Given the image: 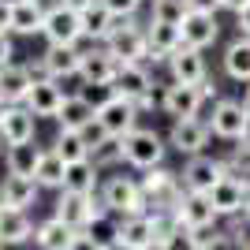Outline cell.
I'll return each instance as SVG.
<instances>
[{
    "label": "cell",
    "instance_id": "1",
    "mask_svg": "<svg viewBox=\"0 0 250 250\" xmlns=\"http://www.w3.org/2000/svg\"><path fill=\"white\" fill-rule=\"evenodd\" d=\"M168 138H161L153 127H135L131 135L120 138V153H124V165L146 172L153 165H165V153H168Z\"/></svg>",
    "mask_w": 250,
    "mask_h": 250
},
{
    "label": "cell",
    "instance_id": "2",
    "mask_svg": "<svg viewBox=\"0 0 250 250\" xmlns=\"http://www.w3.org/2000/svg\"><path fill=\"white\" fill-rule=\"evenodd\" d=\"M104 49L112 52L120 63H138V60H149V38H146V26H138L135 15L131 19H116L112 34L104 38Z\"/></svg>",
    "mask_w": 250,
    "mask_h": 250
},
{
    "label": "cell",
    "instance_id": "3",
    "mask_svg": "<svg viewBox=\"0 0 250 250\" xmlns=\"http://www.w3.org/2000/svg\"><path fill=\"white\" fill-rule=\"evenodd\" d=\"M101 202L116 217H131V213H149V202L142 194V183L131 176H108L101 187Z\"/></svg>",
    "mask_w": 250,
    "mask_h": 250
},
{
    "label": "cell",
    "instance_id": "4",
    "mask_svg": "<svg viewBox=\"0 0 250 250\" xmlns=\"http://www.w3.org/2000/svg\"><path fill=\"white\" fill-rule=\"evenodd\" d=\"M138 183H142V194H146L149 209H176L179 194H183V179L176 172H168L165 165L146 168V176L138 179Z\"/></svg>",
    "mask_w": 250,
    "mask_h": 250
},
{
    "label": "cell",
    "instance_id": "5",
    "mask_svg": "<svg viewBox=\"0 0 250 250\" xmlns=\"http://www.w3.org/2000/svg\"><path fill=\"white\" fill-rule=\"evenodd\" d=\"M209 127H213V135L224 138V142H243V138L250 135V112H247V104L220 97V101L213 104Z\"/></svg>",
    "mask_w": 250,
    "mask_h": 250
},
{
    "label": "cell",
    "instance_id": "6",
    "mask_svg": "<svg viewBox=\"0 0 250 250\" xmlns=\"http://www.w3.org/2000/svg\"><path fill=\"white\" fill-rule=\"evenodd\" d=\"M45 42H56V45H79L83 42V19H79V8L56 0L52 8H45Z\"/></svg>",
    "mask_w": 250,
    "mask_h": 250
},
{
    "label": "cell",
    "instance_id": "7",
    "mask_svg": "<svg viewBox=\"0 0 250 250\" xmlns=\"http://www.w3.org/2000/svg\"><path fill=\"white\" fill-rule=\"evenodd\" d=\"M209 138H213V127L202 116H183V120H172V131H168V146L183 157L206 153Z\"/></svg>",
    "mask_w": 250,
    "mask_h": 250
},
{
    "label": "cell",
    "instance_id": "8",
    "mask_svg": "<svg viewBox=\"0 0 250 250\" xmlns=\"http://www.w3.org/2000/svg\"><path fill=\"white\" fill-rule=\"evenodd\" d=\"M101 213H108L101 202V194H79V190H60V202H56V217L63 220V224H71L75 231L86 228L94 217H101Z\"/></svg>",
    "mask_w": 250,
    "mask_h": 250
},
{
    "label": "cell",
    "instance_id": "9",
    "mask_svg": "<svg viewBox=\"0 0 250 250\" xmlns=\"http://www.w3.org/2000/svg\"><path fill=\"white\" fill-rule=\"evenodd\" d=\"M138 116H142L138 101H131V97H124V94H112L108 101L97 104V120L108 127V135H112V138L131 135V131L138 127Z\"/></svg>",
    "mask_w": 250,
    "mask_h": 250
},
{
    "label": "cell",
    "instance_id": "10",
    "mask_svg": "<svg viewBox=\"0 0 250 250\" xmlns=\"http://www.w3.org/2000/svg\"><path fill=\"white\" fill-rule=\"evenodd\" d=\"M63 90H60V83L52 79V75H38L34 79V86H30V94H26V108H30L38 120H56V112H60V104H63Z\"/></svg>",
    "mask_w": 250,
    "mask_h": 250
},
{
    "label": "cell",
    "instance_id": "11",
    "mask_svg": "<svg viewBox=\"0 0 250 250\" xmlns=\"http://www.w3.org/2000/svg\"><path fill=\"white\" fill-rule=\"evenodd\" d=\"M247 190L250 187L239 176L224 172V176L213 183V190H209V202H213V209H217V217H239L243 206H247Z\"/></svg>",
    "mask_w": 250,
    "mask_h": 250
},
{
    "label": "cell",
    "instance_id": "12",
    "mask_svg": "<svg viewBox=\"0 0 250 250\" xmlns=\"http://www.w3.org/2000/svg\"><path fill=\"white\" fill-rule=\"evenodd\" d=\"M224 172H228L224 161H217V157H209V153H194V157H187V165H183L179 179H183V187H187V190H206V194H209L213 183H217Z\"/></svg>",
    "mask_w": 250,
    "mask_h": 250
},
{
    "label": "cell",
    "instance_id": "13",
    "mask_svg": "<svg viewBox=\"0 0 250 250\" xmlns=\"http://www.w3.org/2000/svg\"><path fill=\"white\" fill-rule=\"evenodd\" d=\"M75 247H86V250L120 247V220H116V213H101V217H94L86 228H79L75 231Z\"/></svg>",
    "mask_w": 250,
    "mask_h": 250
},
{
    "label": "cell",
    "instance_id": "14",
    "mask_svg": "<svg viewBox=\"0 0 250 250\" xmlns=\"http://www.w3.org/2000/svg\"><path fill=\"white\" fill-rule=\"evenodd\" d=\"M172 213H176V220L183 224V228H202V224L220 220L206 190H187V187H183V194H179V202H176Z\"/></svg>",
    "mask_w": 250,
    "mask_h": 250
},
{
    "label": "cell",
    "instance_id": "15",
    "mask_svg": "<svg viewBox=\"0 0 250 250\" xmlns=\"http://www.w3.org/2000/svg\"><path fill=\"white\" fill-rule=\"evenodd\" d=\"M202 104H206V97H202L198 86L190 83H176L172 79V86H165V94H161V108H165L172 120H183V116H198Z\"/></svg>",
    "mask_w": 250,
    "mask_h": 250
},
{
    "label": "cell",
    "instance_id": "16",
    "mask_svg": "<svg viewBox=\"0 0 250 250\" xmlns=\"http://www.w3.org/2000/svg\"><path fill=\"white\" fill-rule=\"evenodd\" d=\"M112 90L116 94H124L131 97V101H146L149 94H153V75L146 71V60H138V63H120V71H116L112 79Z\"/></svg>",
    "mask_w": 250,
    "mask_h": 250
},
{
    "label": "cell",
    "instance_id": "17",
    "mask_svg": "<svg viewBox=\"0 0 250 250\" xmlns=\"http://www.w3.org/2000/svg\"><path fill=\"white\" fill-rule=\"evenodd\" d=\"M179 30H183V45H194V49H202V52H206L209 45H217V38H220L217 15H213V11H194V8L183 15Z\"/></svg>",
    "mask_w": 250,
    "mask_h": 250
},
{
    "label": "cell",
    "instance_id": "18",
    "mask_svg": "<svg viewBox=\"0 0 250 250\" xmlns=\"http://www.w3.org/2000/svg\"><path fill=\"white\" fill-rule=\"evenodd\" d=\"M83 63V49L79 45H56L49 42L38 60V75H52V79H63V75H75Z\"/></svg>",
    "mask_w": 250,
    "mask_h": 250
},
{
    "label": "cell",
    "instance_id": "19",
    "mask_svg": "<svg viewBox=\"0 0 250 250\" xmlns=\"http://www.w3.org/2000/svg\"><path fill=\"white\" fill-rule=\"evenodd\" d=\"M168 71H172V79H176V83L198 86L202 79L209 75V67H206V56H202V49H194V45H179V49L168 56Z\"/></svg>",
    "mask_w": 250,
    "mask_h": 250
},
{
    "label": "cell",
    "instance_id": "20",
    "mask_svg": "<svg viewBox=\"0 0 250 250\" xmlns=\"http://www.w3.org/2000/svg\"><path fill=\"white\" fill-rule=\"evenodd\" d=\"M120 247L124 250H153L157 247V228L149 213H131L120 220Z\"/></svg>",
    "mask_w": 250,
    "mask_h": 250
},
{
    "label": "cell",
    "instance_id": "21",
    "mask_svg": "<svg viewBox=\"0 0 250 250\" xmlns=\"http://www.w3.org/2000/svg\"><path fill=\"white\" fill-rule=\"evenodd\" d=\"M146 38H149V60H153V63H168V56L183 45V30H179V22L149 19Z\"/></svg>",
    "mask_w": 250,
    "mask_h": 250
},
{
    "label": "cell",
    "instance_id": "22",
    "mask_svg": "<svg viewBox=\"0 0 250 250\" xmlns=\"http://www.w3.org/2000/svg\"><path fill=\"white\" fill-rule=\"evenodd\" d=\"M30 239H34V224L26 217V209L0 202V247H19Z\"/></svg>",
    "mask_w": 250,
    "mask_h": 250
},
{
    "label": "cell",
    "instance_id": "23",
    "mask_svg": "<svg viewBox=\"0 0 250 250\" xmlns=\"http://www.w3.org/2000/svg\"><path fill=\"white\" fill-rule=\"evenodd\" d=\"M0 135H4V146H11V142H26V138L38 135V116L26 108V104H8V112H4V120H0Z\"/></svg>",
    "mask_w": 250,
    "mask_h": 250
},
{
    "label": "cell",
    "instance_id": "24",
    "mask_svg": "<svg viewBox=\"0 0 250 250\" xmlns=\"http://www.w3.org/2000/svg\"><path fill=\"white\" fill-rule=\"evenodd\" d=\"M34 79H38V75H34V67H22V63H4V67H0V97H4L8 104L26 101Z\"/></svg>",
    "mask_w": 250,
    "mask_h": 250
},
{
    "label": "cell",
    "instance_id": "25",
    "mask_svg": "<svg viewBox=\"0 0 250 250\" xmlns=\"http://www.w3.org/2000/svg\"><path fill=\"white\" fill-rule=\"evenodd\" d=\"M79 71H83L86 83H112L116 71H120V60H116L104 45H101V49H83V63H79Z\"/></svg>",
    "mask_w": 250,
    "mask_h": 250
},
{
    "label": "cell",
    "instance_id": "26",
    "mask_svg": "<svg viewBox=\"0 0 250 250\" xmlns=\"http://www.w3.org/2000/svg\"><path fill=\"white\" fill-rule=\"evenodd\" d=\"M97 183H101V168L94 165V157H83V161H67V168H63V187L60 190L94 194Z\"/></svg>",
    "mask_w": 250,
    "mask_h": 250
},
{
    "label": "cell",
    "instance_id": "27",
    "mask_svg": "<svg viewBox=\"0 0 250 250\" xmlns=\"http://www.w3.org/2000/svg\"><path fill=\"white\" fill-rule=\"evenodd\" d=\"M34 243L42 250H75V228L63 224V220L52 213L49 220H42V224L34 228Z\"/></svg>",
    "mask_w": 250,
    "mask_h": 250
},
{
    "label": "cell",
    "instance_id": "28",
    "mask_svg": "<svg viewBox=\"0 0 250 250\" xmlns=\"http://www.w3.org/2000/svg\"><path fill=\"white\" fill-rule=\"evenodd\" d=\"M38 190H42V183H38L34 176H15V172H8V179L0 183V202L19 206V209H30L34 202H38Z\"/></svg>",
    "mask_w": 250,
    "mask_h": 250
},
{
    "label": "cell",
    "instance_id": "29",
    "mask_svg": "<svg viewBox=\"0 0 250 250\" xmlns=\"http://www.w3.org/2000/svg\"><path fill=\"white\" fill-rule=\"evenodd\" d=\"M94 116H97V104L90 101L86 94H67V97H63V104H60V112H56V124L71 127V131H83Z\"/></svg>",
    "mask_w": 250,
    "mask_h": 250
},
{
    "label": "cell",
    "instance_id": "30",
    "mask_svg": "<svg viewBox=\"0 0 250 250\" xmlns=\"http://www.w3.org/2000/svg\"><path fill=\"white\" fill-rule=\"evenodd\" d=\"M79 19H83V38H90V42H104V38L112 34V26H116V15L104 8L101 0L86 4V8L79 11Z\"/></svg>",
    "mask_w": 250,
    "mask_h": 250
},
{
    "label": "cell",
    "instance_id": "31",
    "mask_svg": "<svg viewBox=\"0 0 250 250\" xmlns=\"http://www.w3.org/2000/svg\"><path fill=\"white\" fill-rule=\"evenodd\" d=\"M45 26V8L42 0H15V8H11V34H42Z\"/></svg>",
    "mask_w": 250,
    "mask_h": 250
},
{
    "label": "cell",
    "instance_id": "32",
    "mask_svg": "<svg viewBox=\"0 0 250 250\" xmlns=\"http://www.w3.org/2000/svg\"><path fill=\"white\" fill-rule=\"evenodd\" d=\"M42 153H45V149L38 146L34 138H26V142H11V146H8V172H15V176H34Z\"/></svg>",
    "mask_w": 250,
    "mask_h": 250
},
{
    "label": "cell",
    "instance_id": "33",
    "mask_svg": "<svg viewBox=\"0 0 250 250\" xmlns=\"http://www.w3.org/2000/svg\"><path fill=\"white\" fill-rule=\"evenodd\" d=\"M224 71H228V79H235V83H250V38L247 34H239V38L224 49Z\"/></svg>",
    "mask_w": 250,
    "mask_h": 250
},
{
    "label": "cell",
    "instance_id": "34",
    "mask_svg": "<svg viewBox=\"0 0 250 250\" xmlns=\"http://www.w3.org/2000/svg\"><path fill=\"white\" fill-rule=\"evenodd\" d=\"M63 168H67V161H63L56 149H45L42 161H38V172H34V179L42 183V187H63Z\"/></svg>",
    "mask_w": 250,
    "mask_h": 250
},
{
    "label": "cell",
    "instance_id": "35",
    "mask_svg": "<svg viewBox=\"0 0 250 250\" xmlns=\"http://www.w3.org/2000/svg\"><path fill=\"white\" fill-rule=\"evenodd\" d=\"M52 149H56L63 161H83V157H90V146H86L83 131H71V127H60V135H56Z\"/></svg>",
    "mask_w": 250,
    "mask_h": 250
},
{
    "label": "cell",
    "instance_id": "36",
    "mask_svg": "<svg viewBox=\"0 0 250 250\" xmlns=\"http://www.w3.org/2000/svg\"><path fill=\"white\" fill-rule=\"evenodd\" d=\"M228 243V231H220L217 228V220L213 224H202V228H190V250H217Z\"/></svg>",
    "mask_w": 250,
    "mask_h": 250
},
{
    "label": "cell",
    "instance_id": "37",
    "mask_svg": "<svg viewBox=\"0 0 250 250\" xmlns=\"http://www.w3.org/2000/svg\"><path fill=\"white\" fill-rule=\"evenodd\" d=\"M190 11L187 0H153L149 8V19H161V22H183V15Z\"/></svg>",
    "mask_w": 250,
    "mask_h": 250
},
{
    "label": "cell",
    "instance_id": "38",
    "mask_svg": "<svg viewBox=\"0 0 250 250\" xmlns=\"http://www.w3.org/2000/svg\"><path fill=\"white\" fill-rule=\"evenodd\" d=\"M83 138H86V146H90V153H94V149H97V146H104V142H108L112 135H108V127H104L101 120L94 116V120L83 127Z\"/></svg>",
    "mask_w": 250,
    "mask_h": 250
},
{
    "label": "cell",
    "instance_id": "39",
    "mask_svg": "<svg viewBox=\"0 0 250 250\" xmlns=\"http://www.w3.org/2000/svg\"><path fill=\"white\" fill-rule=\"evenodd\" d=\"M90 157H94V165H97V168L116 165V161H124V153H120V138H108V142H104V146H97Z\"/></svg>",
    "mask_w": 250,
    "mask_h": 250
},
{
    "label": "cell",
    "instance_id": "40",
    "mask_svg": "<svg viewBox=\"0 0 250 250\" xmlns=\"http://www.w3.org/2000/svg\"><path fill=\"white\" fill-rule=\"evenodd\" d=\"M224 168H228L231 176H239L243 183H247V187H250V149H247V146H243L239 153L231 157V161H224Z\"/></svg>",
    "mask_w": 250,
    "mask_h": 250
},
{
    "label": "cell",
    "instance_id": "41",
    "mask_svg": "<svg viewBox=\"0 0 250 250\" xmlns=\"http://www.w3.org/2000/svg\"><path fill=\"white\" fill-rule=\"evenodd\" d=\"M101 4L112 11L116 19H131V15H138V8H142V0H101Z\"/></svg>",
    "mask_w": 250,
    "mask_h": 250
},
{
    "label": "cell",
    "instance_id": "42",
    "mask_svg": "<svg viewBox=\"0 0 250 250\" xmlns=\"http://www.w3.org/2000/svg\"><path fill=\"white\" fill-rule=\"evenodd\" d=\"M11 8H15V0H0V30L11 34Z\"/></svg>",
    "mask_w": 250,
    "mask_h": 250
},
{
    "label": "cell",
    "instance_id": "43",
    "mask_svg": "<svg viewBox=\"0 0 250 250\" xmlns=\"http://www.w3.org/2000/svg\"><path fill=\"white\" fill-rule=\"evenodd\" d=\"M235 26H239V34H247V38H250V0L235 11Z\"/></svg>",
    "mask_w": 250,
    "mask_h": 250
},
{
    "label": "cell",
    "instance_id": "44",
    "mask_svg": "<svg viewBox=\"0 0 250 250\" xmlns=\"http://www.w3.org/2000/svg\"><path fill=\"white\" fill-rule=\"evenodd\" d=\"M11 56H15V49H11V38L0 30V63H11Z\"/></svg>",
    "mask_w": 250,
    "mask_h": 250
},
{
    "label": "cell",
    "instance_id": "45",
    "mask_svg": "<svg viewBox=\"0 0 250 250\" xmlns=\"http://www.w3.org/2000/svg\"><path fill=\"white\" fill-rule=\"evenodd\" d=\"M187 4H190L194 11H213V15L220 11V0H187Z\"/></svg>",
    "mask_w": 250,
    "mask_h": 250
},
{
    "label": "cell",
    "instance_id": "46",
    "mask_svg": "<svg viewBox=\"0 0 250 250\" xmlns=\"http://www.w3.org/2000/svg\"><path fill=\"white\" fill-rule=\"evenodd\" d=\"M198 90H202V97H206V101H213V97H217V83H209V75L198 83Z\"/></svg>",
    "mask_w": 250,
    "mask_h": 250
},
{
    "label": "cell",
    "instance_id": "47",
    "mask_svg": "<svg viewBox=\"0 0 250 250\" xmlns=\"http://www.w3.org/2000/svg\"><path fill=\"white\" fill-rule=\"evenodd\" d=\"M247 0H220V8H228V11H239Z\"/></svg>",
    "mask_w": 250,
    "mask_h": 250
},
{
    "label": "cell",
    "instance_id": "48",
    "mask_svg": "<svg viewBox=\"0 0 250 250\" xmlns=\"http://www.w3.org/2000/svg\"><path fill=\"white\" fill-rule=\"evenodd\" d=\"M63 4H71V8H79V11H83L86 4H94V0H63Z\"/></svg>",
    "mask_w": 250,
    "mask_h": 250
},
{
    "label": "cell",
    "instance_id": "49",
    "mask_svg": "<svg viewBox=\"0 0 250 250\" xmlns=\"http://www.w3.org/2000/svg\"><path fill=\"white\" fill-rule=\"evenodd\" d=\"M243 217H247V224H250V190H247V206H243Z\"/></svg>",
    "mask_w": 250,
    "mask_h": 250
},
{
    "label": "cell",
    "instance_id": "50",
    "mask_svg": "<svg viewBox=\"0 0 250 250\" xmlns=\"http://www.w3.org/2000/svg\"><path fill=\"white\" fill-rule=\"evenodd\" d=\"M243 104H247V112H250V83H247V94H243Z\"/></svg>",
    "mask_w": 250,
    "mask_h": 250
},
{
    "label": "cell",
    "instance_id": "51",
    "mask_svg": "<svg viewBox=\"0 0 250 250\" xmlns=\"http://www.w3.org/2000/svg\"><path fill=\"white\" fill-rule=\"evenodd\" d=\"M4 112H8V101H4V97H0V120H4Z\"/></svg>",
    "mask_w": 250,
    "mask_h": 250
},
{
    "label": "cell",
    "instance_id": "52",
    "mask_svg": "<svg viewBox=\"0 0 250 250\" xmlns=\"http://www.w3.org/2000/svg\"><path fill=\"white\" fill-rule=\"evenodd\" d=\"M243 146H247V149H250V135H247V138H243Z\"/></svg>",
    "mask_w": 250,
    "mask_h": 250
},
{
    "label": "cell",
    "instance_id": "53",
    "mask_svg": "<svg viewBox=\"0 0 250 250\" xmlns=\"http://www.w3.org/2000/svg\"><path fill=\"white\" fill-rule=\"evenodd\" d=\"M0 146H4V135H0Z\"/></svg>",
    "mask_w": 250,
    "mask_h": 250
}]
</instances>
